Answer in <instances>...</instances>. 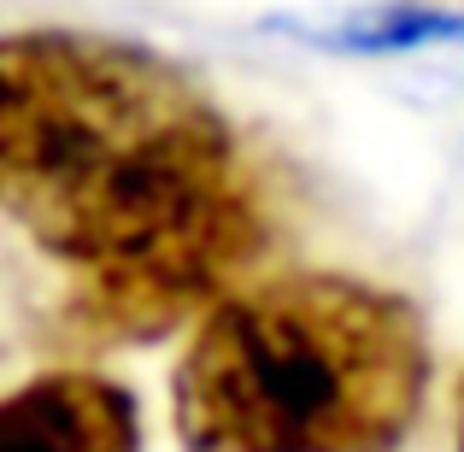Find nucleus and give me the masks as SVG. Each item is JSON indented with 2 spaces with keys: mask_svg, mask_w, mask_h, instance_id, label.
<instances>
[{
  "mask_svg": "<svg viewBox=\"0 0 464 452\" xmlns=\"http://www.w3.org/2000/svg\"><path fill=\"white\" fill-rule=\"evenodd\" d=\"M0 452H141L136 394L94 370H42L0 411Z\"/></svg>",
  "mask_w": 464,
  "mask_h": 452,
  "instance_id": "3",
  "label": "nucleus"
},
{
  "mask_svg": "<svg viewBox=\"0 0 464 452\" xmlns=\"http://www.w3.org/2000/svg\"><path fill=\"white\" fill-rule=\"evenodd\" d=\"M0 194L71 276L89 341H159L253 283L276 236L265 170L182 65L82 30L0 53Z\"/></svg>",
  "mask_w": 464,
  "mask_h": 452,
  "instance_id": "1",
  "label": "nucleus"
},
{
  "mask_svg": "<svg viewBox=\"0 0 464 452\" xmlns=\"http://www.w3.org/2000/svg\"><path fill=\"white\" fill-rule=\"evenodd\" d=\"M430 394V329L394 288L288 271L194 323L170 376L182 452H400Z\"/></svg>",
  "mask_w": 464,
  "mask_h": 452,
  "instance_id": "2",
  "label": "nucleus"
},
{
  "mask_svg": "<svg viewBox=\"0 0 464 452\" xmlns=\"http://www.w3.org/2000/svg\"><path fill=\"white\" fill-rule=\"evenodd\" d=\"M459 452H464V388H459Z\"/></svg>",
  "mask_w": 464,
  "mask_h": 452,
  "instance_id": "5",
  "label": "nucleus"
},
{
  "mask_svg": "<svg viewBox=\"0 0 464 452\" xmlns=\"http://www.w3.org/2000/svg\"><path fill=\"white\" fill-rule=\"evenodd\" d=\"M317 47L341 53H411L435 42H464V12H430V6H359L335 12L329 24H306Z\"/></svg>",
  "mask_w": 464,
  "mask_h": 452,
  "instance_id": "4",
  "label": "nucleus"
}]
</instances>
